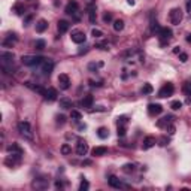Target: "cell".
Segmentation results:
<instances>
[{"label": "cell", "mask_w": 191, "mask_h": 191, "mask_svg": "<svg viewBox=\"0 0 191 191\" xmlns=\"http://www.w3.org/2000/svg\"><path fill=\"white\" fill-rule=\"evenodd\" d=\"M43 57L41 55H24L22 58H21V61L22 64H26V66H39L43 63Z\"/></svg>", "instance_id": "cell-1"}, {"label": "cell", "mask_w": 191, "mask_h": 191, "mask_svg": "<svg viewBox=\"0 0 191 191\" xmlns=\"http://www.w3.org/2000/svg\"><path fill=\"white\" fill-rule=\"evenodd\" d=\"M18 131L24 137L33 139V131H32V125H30L28 121H21V123H18Z\"/></svg>", "instance_id": "cell-2"}, {"label": "cell", "mask_w": 191, "mask_h": 191, "mask_svg": "<svg viewBox=\"0 0 191 191\" xmlns=\"http://www.w3.org/2000/svg\"><path fill=\"white\" fill-rule=\"evenodd\" d=\"M169 20H170L172 24L178 26L181 21H182V11L179 7H173L170 12H169Z\"/></svg>", "instance_id": "cell-3"}, {"label": "cell", "mask_w": 191, "mask_h": 191, "mask_svg": "<svg viewBox=\"0 0 191 191\" xmlns=\"http://www.w3.org/2000/svg\"><path fill=\"white\" fill-rule=\"evenodd\" d=\"M158 36H160V39H161V45H166V43L172 39L173 33H172V30L169 27H160V30H158Z\"/></svg>", "instance_id": "cell-4"}, {"label": "cell", "mask_w": 191, "mask_h": 191, "mask_svg": "<svg viewBox=\"0 0 191 191\" xmlns=\"http://www.w3.org/2000/svg\"><path fill=\"white\" fill-rule=\"evenodd\" d=\"M173 91H175V87H173V84L170 82H167L166 85H163L160 91H158V97H161V99H166V97H170L173 94Z\"/></svg>", "instance_id": "cell-5"}, {"label": "cell", "mask_w": 191, "mask_h": 191, "mask_svg": "<svg viewBox=\"0 0 191 191\" xmlns=\"http://www.w3.org/2000/svg\"><path fill=\"white\" fill-rule=\"evenodd\" d=\"M72 41L75 42V43H78V45H81V43H85V41H87V36H85V33L84 32H81V30H75L73 33H72Z\"/></svg>", "instance_id": "cell-6"}, {"label": "cell", "mask_w": 191, "mask_h": 191, "mask_svg": "<svg viewBox=\"0 0 191 191\" xmlns=\"http://www.w3.org/2000/svg\"><path fill=\"white\" fill-rule=\"evenodd\" d=\"M41 66H42V72H43V75H47V76L51 75V73H52V70H54V61H52V60H49V58H45Z\"/></svg>", "instance_id": "cell-7"}, {"label": "cell", "mask_w": 191, "mask_h": 191, "mask_svg": "<svg viewBox=\"0 0 191 191\" xmlns=\"http://www.w3.org/2000/svg\"><path fill=\"white\" fill-rule=\"evenodd\" d=\"M79 12V5H78V2L76 0H70L67 3V6H66V14L67 15H73L78 14Z\"/></svg>", "instance_id": "cell-8"}, {"label": "cell", "mask_w": 191, "mask_h": 191, "mask_svg": "<svg viewBox=\"0 0 191 191\" xmlns=\"http://www.w3.org/2000/svg\"><path fill=\"white\" fill-rule=\"evenodd\" d=\"M33 188H36V190H45V188H48V179H45V178H36L33 181Z\"/></svg>", "instance_id": "cell-9"}, {"label": "cell", "mask_w": 191, "mask_h": 191, "mask_svg": "<svg viewBox=\"0 0 191 191\" xmlns=\"http://www.w3.org/2000/svg\"><path fill=\"white\" fill-rule=\"evenodd\" d=\"M163 112V106L161 105H158V103H149L148 105V114L149 115H160Z\"/></svg>", "instance_id": "cell-10"}, {"label": "cell", "mask_w": 191, "mask_h": 191, "mask_svg": "<svg viewBox=\"0 0 191 191\" xmlns=\"http://www.w3.org/2000/svg\"><path fill=\"white\" fill-rule=\"evenodd\" d=\"M43 99H45V100H48V102H54V100H57V90L55 88H51V87H49V88H47L45 90V93H43Z\"/></svg>", "instance_id": "cell-11"}, {"label": "cell", "mask_w": 191, "mask_h": 191, "mask_svg": "<svg viewBox=\"0 0 191 191\" xmlns=\"http://www.w3.org/2000/svg\"><path fill=\"white\" fill-rule=\"evenodd\" d=\"M87 152H88V143L85 140H79L76 145V154L84 157V155H87Z\"/></svg>", "instance_id": "cell-12"}, {"label": "cell", "mask_w": 191, "mask_h": 191, "mask_svg": "<svg viewBox=\"0 0 191 191\" xmlns=\"http://www.w3.org/2000/svg\"><path fill=\"white\" fill-rule=\"evenodd\" d=\"M58 84H60V88L61 90H69V87H70V78L66 73H61L58 76Z\"/></svg>", "instance_id": "cell-13"}, {"label": "cell", "mask_w": 191, "mask_h": 191, "mask_svg": "<svg viewBox=\"0 0 191 191\" xmlns=\"http://www.w3.org/2000/svg\"><path fill=\"white\" fill-rule=\"evenodd\" d=\"M155 143H157L155 137H154V136H148V137H145V139H143L142 148H143V149H149V148H152Z\"/></svg>", "instance_id": "cell-14"}, {"label": "cell", "mask_w": 191, "mask_h": 191, "mask_svg": "<svg viewBox=\"0 0 191 191\" xmlns=\"http://www.w3.org/2000/svg\"><path fill=\"white\" fill-rule=\"evenodd\" d=\"M17 41H18V37H17V34H15V33L7 34V37L3 41V47H5V48H12V45H14Z\"/></svg>", "instance_id": "cell-15"}, {"label": "cell", "mask_w": 191, "mask_h": 191, "mask_svg": "<svg viewBox=\"0 0 191 191\" xmlns=\"http://www.w3.org/2000/svg\"><path fill=\"white\" fill-rule=\"evenodd\" d=\"M93 103H94V97H93L91 94L84 96V99L81 100V105L84 106V108H91V106H93Z\"/></svg>", "instance_id": "cell-16"}, {"label": "cell", "mask_w": 191, "mask_h": 191, "mask_svg": "<svg viewBox=\"0 0 191 191\" xmlns=\"http://www.w3.org/2000/svg\"><path fill=\"white\" fill-rule=\"evenodd\" d=\"M48 28V21L47 20H39L36 22V32L37 33H43Z\"/></svg>", "instance_id": "cell-17"}, {"label": "cell", "mask_w": 191, "mask_h": 191, "mask_svg": "<svg viewBox=\"0 0 191 191\" xmlns=\"http://www.w3.org/2000/svg\"><path fill=\"white\" fill-rule=\"evenodd\" d=\"M108 154V148L106 146H96L93 149V155L94 157H102V155H106Z\"/></svg>", "instance_id": "cell-18"}, {"label": "cell", "mask_w": 191, "mask_h": 191, "mask_svg": "<svg viewBox=\"0 0 191 191\" xmlns=\"http://www.w3.org/2000/svg\"><path fill=\"white\" fill-rule=\"evenodd\" d=\"M72 106H73V103H72L70 99H67V97H61L60 99V108L61 109H72Z\"/></svg>", "instance_id": "cell-19"}, {"label": "cell", "mask_w": 191, "mask_h": 191, "mask_svg": "<svg viewBox=\"0 0 191 191\" xmlns=\"http://www.w3.org/2000/svg\"><path fill=\"white\" fill-rule=\"evenodd\" d=\"M88 18H90V22L94 24L96 22V18H97V9H96V5L94 6H88Z\"/></svg>", "instance_id": "cell-20"}, {"label": "cell", "mask_w": 191, "mask_h": 191, "mask_svg": "<svg viewBox=\"0 0 191 191\" xmlns=\"http://www.w3.org/2000/svg\"><path fill=\"white\" fill-rule=\"evenodd\" d=\"M69 27H70V24H69L67 21H64V20H60L58 21V24H57V28H58V32L60 33H66L69 30Z\"/></svg>", "instance_id": "cell-21"}, {"label": "cell", "mask_w": 191, "mask_h": 191, "mask_svg": "<svg viewBox=\"0 0 191 191\" xmlns=\"http://www.w3.org/2000/svg\"><path fill=\"white\" fill-rule=\"evenodd\" d=\"M109 185L112 188H121V187H123V182H121L116 176L112 175V176H109Z\"/></svg>", "instance_id": "cell-22"}, {"label": "cell", "mask_w": 191, "mask_h": 191, "mask_svg": "<svg viewBox=\"0 0 191 191\" xmlns=\"http://www.w3.org/2000/svg\"><path fill=\"white\" fill-rule=\"evenodd\" d=\"M7 152L9 154H22V149H21L17 143H12V145L7 146Z\"/></svg>", "instance_id": "cell-23"}, {"label": "cell", "mask_w": 191, "mask_h": 191, "mask_svg": "<svg viewBox=\"0 0 191 191\" xmlns=\"http://www.w3.org/2000/svg\"><path fill=\"white\" fill-rule=\"evenodd\" d=\"M172 120H173L172 116H164V118H161V120L157 123V125H158V127H164V125L167 127V125L172 123Z\"/></svg>", "instance_id": "cell-24"}, {"label": "cell", "mask_w": 191, "mask_h": 191, "mask_svg": "<svg viewBox=\"0 0 191 191\" xmlns=\"http://www.w3.org/2000/svg\"><path fill=\"white\" fill-rule=\"evenodd\" d=\"M97 136L100 137V139H106V137L109 136V131L106 127H100V129L97 130Z\"/></svg>", "instance_id": "cell-25"}, {"label": "cell", "mask_w": 191, "mask_h": 191, "mask_svg": "<svg viewBox=\"0 0 191 191\" xmlns=\"http://www.w3.org/2000/svg\"><path fill=\"white\" fill-rule=\"evenodd\" d=\"M124 28V21L123 20H115L114 21V30L115 32H121Z\"/></svg>", "instance_id": "cell-26"}, {"label": "cell", "mask_w": 191, "mask_h": 191, "mask_svg": "<svg viewBox=\"0 0 191 191\" xmlns=\"http://www.w3.org/2000/svg\"><path fill=\"white\" fill-rule=\"evenodd\" d=\"M123 172H124V173H133V172H135V164H131V163L124 164Z\"/></svg>", "instance_id": "cell-27"}, {"label": "cell", "mask_w": 191, "mask_h": 191, "mask_svg": "<svg viewBox=\"0 0 191 191\" xmlns=\"http://www.w3.org/2000/svg\"><path fill=\"white\" fill-rule=\"evenodd\" d=\"M152 91H154V88H152V85H151V84H143V87H142L143 94H151Z\"/></svg>", "instance_id": "cell-28"}, {"label": "cell", "mask_w": 191, "mask_h": 191, "mask_svg": "<svg viewBox=\"0 0 191 191\" xmlns=\"http://www.w3.org/2000/svg\"><path fill=\"white\" fill-rule=\"evenodd\" d=\"M70 118L75 120V121H79V120H82V114L79 110H72V112H70Z\"/></svg>", "instance_id": "cell-29"}, {"label": "cell", "mask_w": 191, "mask_h": 191, "mask_svg": "<svg viewBox=\"0 0 191 191\" xmlns=\"http://www.w3.org/2000/svg\"><path fill=\"white\" fill-rule=\"evenodd\" d=\"M72 152V148H70V145H67V143H64L61 146V154L63 155H69Z\"/></svg>", "instance_id": "cell-30"}, {"label": "cell", "mask_w": 191, "mask_h": 191, "mask_svg": "<svg viewBox=\"0 0 191 191\" xmlns=\"http://www.w3.org/2000/svg\"><path fill=\"white\" fill-rule=\"evenodd\" d=\"M99 67H103V63L100 61V63H97V64H96V63H90L88 64V69L90 70H93V72H97V69Z\"/></svg>", "instance_id": "cell-31"}, {"label": "cell", "mask_w": 191, "mask_h": 191, "mask_svg": "<svg viewBox=\"0 0 191 191\" xmlns=\"http://www.w3.org/2000/svg\"><path fill=\"white\" fill-rule=\"evenodd\" d=\"M170 108L173 110H179L181 108H182V102H179V100H175V102L170 103Z\"/></svg>", "instance_id": "cell-32"}, {"label": "cell", "mask_w": 191, "mask_h": 191, "mask_svg": "<svg viewBox=\"0 0 191 191\" xmlns=\"http://www.w3.org/2000/svg\"><path fill=\"white\" fill-rule=\"evenodd\" d=\"M45 45H47V42L43 41V39H37V41H36V43H34L36 49H43V48H45Z\"/></svg>", "instance_id": "cell-33"}, {"label": "cell", "mask_w": 191, "mask_h": 191, "mask_svg": "<svg viewBox=\"0 0 191 191\" xmlns=\"http://www.w3.org/2000/svg\"><path fill=\"white\" fill-rule=\"evenodd\" d=\"M88 188H90L88 181H85V179L82 178V182H81V185H79V191H87Z\"/></svg>", "instance_id": "cell-34"}, {"label": "cell", "mask_w": 191, "mask_h": 191, "mask_svg": "<svg viewBox=\"0 0 191 191\" xmlns=\"http://www.w3.org/2000/svg\"><path fill=\"white\" fill-rule=\"evenodd\" d=\"M118 136H125V133H127V129H125V125H118Z\"/></svg>", "instance_id": "cell-35"}, {"label": "cell", "mask_w": 191, "mask_h": 191, "mask_svg": "<svg viewBox=\"0 0 191 191\" xmlns=\"http://www.w3.org/2000/svg\"><path fill=\"white\" fill-rule=\"evenodd\" d=\"M14 12L17 15H22V14H24V7L21 6V5H15V6H14Z\"/></svg>", "instance_id": "cell-36"}, {"label": "cell", "mask_w": 191, "mask_h": 191, "mask_svg": "<svg viewBox=\"0 0 191 191\" xmlns=\"http://www.w3.org/2000/svg\"><path fill=\"white\" fill-rule=\"evenodd\" d=\"M170 142V139L169 137H166V136H163V137H160V140H158V145L160 146H166L167 143Z\"/></svg>", "instance_id": "cell-37"}, {"label": "cell", "mask_w": 191, "mask_h": 191, "mask_svg": "<svg viewBox=\"0 0 191 191\" xmlns=\"http://www.w3.org/2000/svg\"><path fill=\"white\" fill-rule=\"evenodd\" d=\"M91 34H93L94 37H102V36H103V32H102V30H99V28H93Z\"/></svg>", "instance_id": "cell-38"}, {"label": "cell", "mask_w": 191, "mask_h": 191, "mask_svg": "<svg viewBox=\"0 0 191 191\" xmlns=\"http://www.w3.org/2000/svg\"><path fill=\"white\" fill-rule=\"evenodd\" d=\"M55 120H57V124H60V125H63V124L66 123V116L64 115H57Z\"/></svg>", "instance_id": "cell-39"}, {"label": "cell", "mask_w": 191, "mask_h": 191, "mask_svg": "<svg viewBox=\"0 0 191 191\" xmlns=\"http://www.w3.org/2000/svg\"><path fill=\"white\" fill-rule=\"evenodd\" d=\"M116 124H118V125H124V124H127V118H125V116H118Z\"/></svg>", "instance_id": "cell-40"}, {"label": "cell", "mask_w": 191, "mask_h": 191, "mask_svg": "<svg viewBox=\"0 0 191 191\" xmlns=\"http://www.w3.org/2000/svg\"><path fill=\"white\" fill-rule=\"evenodd\" d=\"M103 21H105V22H109V21H112V14H110V12H106V14L103 15Z\"/></svg>", "instance_id": "cell-41"}, {"label": "cell", "mask_w": 191, "mask_h": 191, "mask_svg": "<svg viewBox=\"0 0 191 191\" xmlns=\"http://www.w3.org/2000/svg\"><path fill=\"white\" fill-rule=\"evenodd\" d=\"M97 47L100 48V49H103V51H108V49H109V45H108V42H103V43H99Z\"/></svg>", "instance_id": "cell-42"}, {"label": "cell", "mask_w": 191, "mask_h": 191, "mask_svg": "<svg viewBox=\"0 0 191 191\" xmlns=\"http://www.w3.org/2000/svg\"><path fill=\"white\" fill-rule=\"evenodd\" d=\"M179 60H181L182 63H185L187 60H188V55L185 54V52H179Z\"/></svg>", "instance_id": "cell-43"}, {"label": "cell", "mask_w": 191, "mask_h": 191, "mask_svg": "<svg viewBox=\"0 0 191 191\" xmlns=\"http://www.w3.org/2000/svg\"><path fill=\"white\" fill-rule=\"evenodd\" d=\"M166 129H167V131H169V135H175V125H173V124H169Z\"/></svg>", "instance_id": "cell-44"}, {"label": "cell", "mask_w": 191, "mask_h": 191, "mask_svg": "<svg viewBox=\"0 0 191 191\" xmlns=\"http://www.w3.org/2000/svg\"><path fill=\"white\" fill-rule=\"evenodd\" d=\"M84 2H85L87 7H88V6H94V5H96V0H84Z\"/></svg>", "instance_id": "cell-45"}, {"label": "cell", "mask_w": 191, "mask_h": 191, "mask_svg": "<svg viewBox=\"0 0 191 191\" xmlns=\"http://www.w3.org/2000/svg\"><path fill=\"white\" fill-rule=\"evenodd\" d=\"M185 7H187V12H191V0H187V5H185Z\"/></svg>", "instance_id": "cell-46"}, {"label": "cell", "mask_w": 191, "mask_h": 191, "mask_svg": "<svg viewBox=\"0 0 191 191\" xmlns=\"http://www.w3.org/2000/svg\"><path fill=\"white\" fill-rule=\"evenodd\" d=\"M55 187H57V188H63V182L57 181V182H55Z\"/></svg>", "instance_id": "cell-47"}, {"label": "cell", "mask_w": 191, "mask_h": 191, "mask_svg": "<svg viewBox=\"0 0 191 191\" xmlns=\"http://www.w3.org/2000/svg\"><path fill=\"white\" fill-rule=\"evenodd\" d=\"M173 52H175V54H179V52H181L179 47H175V48H173Z\"/></svg>", "instance_id": "cell-48"}, {"label": "cell", "mask_w": 191, "mask_h": 191, "mask_svg": "<svg viewBox=\"0 0 191 191\" xmlns=\"http://www.w3.org/2000/svg\"><path fill=\"white\" fill-rule=\"evenodd\" d=\"M127 3H129V5H131V6H133V5H135V0H127Z\"/></svg>", "instance_id": "cell-49"}, {"label": "cell", "mask_w": 191, "mask_h": 191, "mask_svg": "<svg viewBox=\"0 0 191 191\" xmlns=\"http://www.w3.org/2000/svg\"><path fill=\"white\" fill-rule=\"evenodd\" d=\"M187 42H190V43H191V34H188V36H187Z\"/></svg>", "instance_id": "cell-50"}]
</instances>
